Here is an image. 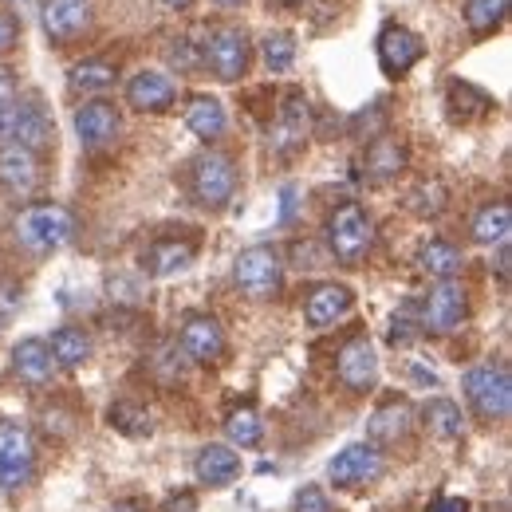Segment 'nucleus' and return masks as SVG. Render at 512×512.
Instances as JSON below:
<instances>
[{
  "mask_svg": "<svg viewBox=\"0 0 512 512\" xmlns=\"http://www.w3.org/2000/svg\"><path fill=\"white\" fill-rule=\"evenodd\" d=\"M79 225L71 217V209L64 205H32L16 217V241L28 249V253H60L64 245L75 241Z\"/></svg>",
  "mask_w": 512,
  "mask_h": 512,
  "instance_id": "nucleus-1",
  "label": "nucleus"
},
{
  "mask_svg": "<svg viewBox=\"0 0 512 512\" xmlns=\"http://www.w3.org/2000/svg\"><path fill=\"white\" fill-rule=\"evenodd\" d=\"M371 241H375V225H371V217L359 201H343L327 217V249L339 264L355 268L363 256L371 253Z\"/></svg>",
  "mask_w": 512,
  "mask_h": 512,
  "instance_id": "nucleus-2",
  "label": "nucleus"
},
{
  "mask_svg": "<svg viewBox=\"0 0 512 512\" xmlns=\"http://www.w3.org/2000/svg\"><path fill=\"white\" fill-rule=\"evenodd\" d=\"M461 390L469 398V406L477 410V418L485 422H505L512 414V375L509 367H493V363H481L473 371H465Z\"/></svg>",
  "mask_w": 512,
  "mask_h": 512,
  "instance_id": "nucleus-3",
  "label": "nucleus"
},
{
  "mask_svg": "<svg viewBox=\"0 0 512 512\" xmlns=\"http://www.w3.org/2000/svg\"><path fill=\"white\" fill-rule=\"evenodd\" d=\"M249 56H253V44H249V32L237 28V24H217L205 44H201V64L209 67L221 83H233L249 71Z\"/></svg>",
  "mask_w": 512,
  "mask_h": 512,
  "instance_id": "nucleus-4",
  "label": "nucleus"
},
{
  "mask_svg": "<svg viewBox=\"0 0 512 512\" xmlns=\"http://www.w3.org/2000/svg\"><path fill=\"white\" fill-rule=\"evenodd\" d=\"M233 280L249 300H276L284 288V260L272 245H253L233 260Z\"/></svg>",
  "mask_w": 512,
  "mask_h": 512,
  "instance_id": "nucleus-5",
  "label": "nucleus"
},
{
  "mask_svg": "<svg viewBox=\"0 0 512 512\" xmlns=\"http://www.w3.org/2000/svg\"><path fill=\"white\" fill-rule=\"evenodd\" d=\"M190 193L197 205L205 209H225L237 193V166L233 158L217 154V150H205L201 158H193L190 166Z\"/></svg>",
  "mask_w": 512,
  "mask_h": 512,
  "instance_id": "nucleus-6",
  "label": "nucleus"
},
{
  "mask_svg": "<svg viewBox=\"0 0 512 512\" xmlns=\"http://www.w3.org/2000/svg\"><path fill=\"white\" fill-rule=\"evenodd\" d=\"M36 449L20 422H0V489H24L32 481Z\"/></svg>",
  "mask_w": 512,
  "mask_h": 512,
  "instance_id": "nucleus-7",
  "label": "nucleus"
},
{
  "mask_svg": "<svg viewBox=\"0 0 512 512\" xmlns=\"http://www.w3.org/2000/svg\"><path fill=\"white\" fill-rule=\"evenodd\" d=\"M383 473V453L371 446V442H355V446L339 449L327 465V481L335 489H359V485H371L375 477Z\"/></svg>",
  "mask_w": 512,
  "mask_h": 512,
  "instance_id": "nucleus-8",
  "label": "nucleus"
},
{
  "mask_svg": "<svg viewBox=\"0 0 512 512\" xmlns=\"http://www.w3.org/2000/svg\"><path fill=\"white\" fill-rule=\"evenodd\" d=\"M465 316H469V292L457 280H438V288L426 296L422 327L434 335H449L465 323Z\"/></svg>",
  "mask_w": 512,
  "mask_h": 512,
  "instance_id": "nucleus-9",
  "label": "nucleus"
},
{
  "mask_svg": "<svg viewBox=\"0 0 512 512\" xmlns=\"http://www.w3.org/2000/svg\"><path fill=\"white\" fill-rule=\"evenodd\" d=\"M308 119H312V107H308L304 91H288V95H284V107H280V115H276L272 138H268L280 158H292L296 150H304L308 130H312Z\"/></svg>",
  "mask_w": 512,
  "mask_h": 512,
  "instance_id": "nucleus-10",
  "label": "nucleus"
},
{
  "mask_svg": "<svg viewBox=\"0 0 512 512\" xmlns=\"http://www.w3.org/2000/svg\"><path fill=\"white\" fill-rule=\"evenodd\" d=\"M422 56H426V44L406 24H386L379 32V67H383L386 79H402Z\"/></svg>",
  "mask_w": 512,
  "mask_h": 512,
  "instance_id": "nucleus-11",
  "label": "nucleus"
},
{
  "mask_svg": "<svg viewBox=\"0 0 512 512\" xmlns=\"http://www.w3.org/2000/svg\"><path fill=\"white\" fill-rule=\"evenodd\" d=\"M119 130H123V115H119V107L111 99H91V103H83L75 111V134H79V142L87 150L111 146L119 138Z\"/></svg>",
  "mask_w": 512,
  "mask_h": 512,
  "instance_id": "nucleus-12",
  "label": "nucleus"
},
{
  "mask_svg": "<svg viewBox=\"0 0 512 512\" xmlns=\"http://www.w3.org/2000/svg\"><path fill=\"white\" fill-rule=\"evenodd\" d=\"M335 371H339V383L347 386V390L367 394L371 386L379 383V355H375L371 339H367V335H355L351 343H343Z\"/></svg>",
  "mask_w": 512,
  "mask_h": 512,
  "instance_id": "nucleus-13",
  "label": "nucleus"
},
{
  "mask_svg": "<svg viewBox=\"0 0 512 512\" xmlns=\"http://www.w3.org/2000/svg\"><path fill=\"white\" fill-rule=\"evenodd\" d=\"M0 186L8 197H32L40 190V158L32 150H24L20 142H4L0 146Z\"/></svg>",
  "mask_w": 512,
  "mask_h": 512,
  "instance_id": "nucleus-14",
  "label": "nucleus"
},
{
  "mask_svg": "<svg viewBox=\"0 0 512 512\" xmlns=\"http://www.w3.org/2000/svg\"><path fill=\"white\" fill-rule=\"evenodd\" d=\"M95 20V0H44V32L56 44L79 40Z\"/></svg>",
  "mask_w": 512,
  "mask_h": 512,
  "instance_id": "nucleus-15",
  "label": "nucleus"
},
{
  "mask_svg": "<svg viewBox=\"0 0 512 512\" xmlns=\"http://www.w3.org/2000/svg\"><path fill=\"white\" fill-rule=\"evenodd\" d=\"M174 99H178V87L166 71H138L127 83V107L142 115H162L174 107Z\"/></svg>",
  "mask_w": 512,
  "mask_h": 512,
  "instance_id": "nucleus-16",
  "label": "nucleus"
},
{
  "mask_svg": "<svg viewBox=\"0 0 512 512\" xmlns=\"http://www.w3.org/2000/svg\"><path fill=\"white\" fill-rule=\"evenodd\" d=\"M182 351L193 363H217L225 355V331L205 312H193L182 320Z\"/></svg>",
  "mask_w": 512,
  "mask_h": 512,
  "instance_id": "nucleus-17",
  "label": "nucleus"
},
{
  "mask_svg": "<svg viewBox=\"0 0 512 512\" xmlns=\"http://www.w3.org/2000/svg\"><path fill=\"white\" fill-rule=\"evenodd\" d=\"M12 142H20L24 150H32L36 158L56 150V127L48 119V111L28 99V103H16V130H12Z\"/></svg>",
  "mask_w": 512,
  "mask_h": 512,
  "instance_id": "nucleus-18",
  "label": "nucleus"
},
{
  "mask_svg": "<svg viewBox=\"0 0 512 512\" xmlns=\"http://www.w3.org/2000/svg\"><path fill=\"white\" fill-rule=\"evenodd\" d=\"M351 304H355V292L347 284H320L304 300V320H308V327L323 331V327L343 320L351 312Z\"/></svg>",
  "mask_w": 512,
  "mask_h": 512,
  "instance_id": "nucleus-19",
  "label": "nucleus"
},
{
  "mask_svg": "<svg viewBox=\"0 0 512 512\" xmlns=\"http://www.w3.org/2000/svg\"><path fill=\"white\" fill-rule=\"evenodd\" d=\"M193 477L209 489H225L241 477V453H233V446H201L193 461Z\"/></svg>",
  "mask_w": 512,
  "mask_h": 512,
  "instance_id": "nucleus-20",
  "label": "nucleus"
},
{
  "mask_svg": "<svg viewBox=\"0 0 512 512\" xmlns=\"http://www.w3.org/2000/svg\"><path fill=\"white\" fill-rule=\"evenodd\" d=\"M406 166H410V150H406L398 138L379 134V138L367 146V178H371L375 186L398 182V178L406 174Z\"/></svg>",
  "mask_w": 512,
  "mask_h": 512,
  "instance_id": "nucleus-21",
  "label": "nucleus"
},
{
  "mask_svg": "<svg viewBox=\"0 0 512 512\" xmlns=\"http://www.w3.org/2000/svg\"><path fill=\"white\" fill-rule=\"evenodd\" d=\"M12 371H16L20 383L44 386L52 379V371H56V359H52V351H48L44 339H20L12 347Z\"/></svg>",
  "mask_w": 512,
  "mask_h": 512,
  "instance_id": "nucleus-22",
  "label": "nucleus"
},
{
  "mask_svg": "<svg viewBox=\"0 0 512 512\" xmlns=\"http://www.w3.org/2000/svg\"><path fill=\"white\" fill-rule=\"evenodd\" d=\"M193 253H197V249H193L190 241H174V237L154 241V245H150V253H146V272H150V276H158V280H166V276H174V272L190 268Z\"/></svg>",
  "mask_w": 512,
  "mask_h": 512,
  "instance_id": "nucleus-23",
  "label": "nucleus"
},
{
  "mask_svg": "<svg viewBox=\"0 0 512 512\" xmlns=\"http://www.w3.org/2000/svg\"><path fill=\"white\" fill-rule=\"evenodd\" d=\"M509 233H512V209L505 201H493V205H485V209L473 217V241L485 245V249L509 245Z\"/></svg>",
  "mask_w": 512,
  "mask_h": 512,
  "instance_id": "nucleus-24",
  "label": "nucleus"
},
{
  "mask_svg": "<svg viewBox=\"0 0 512 512\" xmlns=\"http://www.w3.org/2000/svg\"><path fill=\"white\" fill-rule=\"evenodd\" d=\"M186 127L197 134V138H205V142H217L225 127H229V119H225V107L217 103V99H209V95H193L190 107H186Z\"/></svg>",
  "mask_w": 512,
  "mask_h": 512,
  "instance_id": "nucleus-25",
  "label": "nucleus"
},
{
  "mask_svg": "<svg viewBox=\"0 0 512 512\" xmlns=\"http://www.w3.org/2000/svg\"><path fill=\"white\" fill-rule=\"evenodd\" d=\"M418 264L434 280H457V272L465 268V253L457 245H449V241H426L422 253H418Z\"/></svg>",
  "mask_w": 512,
  "mask_h": 512,
  "instance_id": "nucleus-26",
  "label": "nucleus"
},
{
  "mask_svg": "<svg viewBox=\"0 0 512 512\" xmlns=\"http://www.w3.org/2000/svg\"><path fill=\"white\" fill-rule=\"evenodd\" d=\"M422 418H426V430L434 438H442V442L461 438V430H465V414H461V406L453 398H430L422 406Z\"/></svg>",
  "mask_w": 512,
  "mask_h": 512,
  "instance_id": "nucleus-27",
  "label": "nucleus"
},
{
  "mask_svg": "<svg viewBox=\"0 0 512 512\" xmlns=\"http://www.w3.org/2000/svg\"><path fill=\"white\" fill-rule=\"evenodd\" d=\"M115 79H119V67L111 60H83V64H75L67 71V87L83 91V95L107 91V87H115Z\"/></svg>",
  "mask_w": 512,
  "mask_h": 512,
  "instance_id": "nucleus-28",
  "label": "nucleus"
},
{
  "mask_svg": "<svg viewBox=\"0 0 512 512\" xmlns=\"http://www.w3.org/2000/svg\"><path fill=\"white\" fill-rule=\"evenodd\" d=\"M48 351L60 367H83L91 359V339H87L83 327H60V331H52Z\"/></svg>",
  "mask_w": 512,
  "mask_h": 512,
  "instance_id": "nucleus-29",
  "label": "nucleus"
},
{
  "mask_svg": "<svg viewBox=\"0 0 512 512\" xmlns=\"http://www.w3.org/2000/svg\"><path fill=\"white\" fill-rule=\"evenodd\" d=\"M406 430H410V406L406 402H390L383 410H375L367 422L371 442H398Z\"/></svg>",
  "mask_w": 512,
  "mask_h": 512,
  "instance_id": "nucleus-30",
  "label": "nucleus"
},
{
  "mask_svg": "<svg viewBox=\"0 0 512 512\" xmlns=\"http://www.w3.org/2000/svg\"><path fill=\"white\" fill-rule=\"evenodd\" d=\"M512 0H465V28L473 36H489L505 24Z\"/></svg>",
  "mask_w": 512,
  "mask_h": 512,
  "instance_id": "nucleus-31",
  "label": "nucleus"
},
{
  "mask_svg": "<svg viewBox=\"0 0 512 512\" xmlns=\"http://www.w3.org/2000/svg\"><path fill=\"white\" fill-rule=\"evenodd\" d=\"M225 434H229L233 446L256 449L260 438H264V422H260V414H256L253 406H241V410H233V414L225 418Z\"/></svg>",
  "mask_w": 512,
  "mask_h": 512,
  "instance_id": "nucleus-32",
  "label": "nucleus"
},
{
  "mask_svg": "<svg viewBox=\"0 0 512 512\" xmlns=\"http://www.w3.org/2000/svg\"><path fill=\"white\" fill-rule=\"evenodd\" d=\"M406 205H410V213H418V217H438V213H446V205H449L446 182H438V178L418 182V186L410 190V197H406Z\"/></svg>",
  "mask_w": 512,
  "mask_h": 512,
  "instance_id": "nucleus-33",
  "label": "nucleus"
},
{
  "mask_svg": "<svg viewBox=\"0 0 512 512\" xmlns=\"http://www.w3.org/2000/svg\"><path fill=\"white\" fill-rule=\"evenodd\" d=\"M260 52H264L268 71H288V67L296 64V36L292 32H268L260 40Z\"/></svg>",
  "mask_w": 512,
  "mask_h": 512,
  "instance_id": "nucleus-34",
  "label": "nucleus"
},
{
  "mask_svg": "<svg viewBox=\"0 0 512 512\" xmlns=\"http://www.w3.org/2000/svg\"><path fill=\"white\" fill-rule=\"evenodd\" d=\"M111 426L115 430H123L130 438H138V434H150V414L146 410H138V406H127V402H119V406H111Z\"/></svg>",
  "mask_w": 512,
  "mask_h": 512,
  "instance_id": "nucleus-35",
  "label": "nucleus"
},
{
  "mask_svg": "<svg viewBox=\"0 0 512 512\" xmlns=\"http://www.w3.org/2000/svg\"><path fill=\"white\" fill-rule=\"evenodd\" d=\"M166 60L178 67V71H197L201 67V56L193 52V44L182 36V40H170V48H166Z\"/></svg>",
  "mask_w": 512,
  "mask_h": 512,
  "instance_id": "nucleus-36",
  "label": "nucleus"
},
{
  "mask_svg": "<svg viewBox=\"0 0 512 512\" xmlns=\"http://www.w3.org/2000/svg\"><path fill=\"white\" fill-rule=\"evenodd\" d=\"M296 512H335V509H331V501H327V493H323L320 485H308V489L296 493Z\"/></svg>",
  "mask_w": 512,
  "mask_h": 512,
  "instance_id": "nucleus-37",
  "label": "nucleus"
},
{
  "mask_svg": "<svg viewBox=\"0 0 512 512\" xmlns=\"http://www.w3.org/2000/svg\"><path fill=\"white\" fill-rule=\"evenodd\" d=\"M20 103V91H16V75L8 67H0V111L16 107Z\"/></svg>",
  "mask_w": 512,
  "mask_h": 512,
  "instance_id": "nucleus-38",
  "label": "nucleus"
},
{
  "mask_svg": "<svg viewBox=\"0 0 512 512\" xmlns=\"http://www.w3.org/2000/svg\"><path fill=\"white\" fill-rule=\"evenodd\" d=\"M16 40H20V24H16V16L0 12V56H4V52H12V48H16Z\"/></svg>",
  "mask_w": 512,
  "mask_h": 512,
  "instance_id": "nucleus-39",
  "label": "nucleus"
},
{
  "mask_svg": "<svg viewBox=\"0 0 512 512\" xmlns=\"http://www.w3.org/2000/svg\"><path fill=\"white\" fill-rule=\"evenodd\" d=\"M16 308H20V284L0 280V320H4L8 312H16Z\"/></svg>",
  "mask_w": 512,
  "mask_h": 512,
  "instance_id": "nucleus-40",
  "label": "nucleus"
},
{
  "mask_svg": "<svg viewBox=\"0 0 512 512\" xmlns=\"http://www.w3.org/2000/svg\"><path fill=\"white\" fill-rule=\"evenodd\" d=\"M430 512H469V501L465 497H438Z\"/></svg>",
  "mask_w": 512,
  "mask_h": 512,
  "instance_id": "nucleus-41",
  "label": "nucleus"
},
{
  "mask_svg": "<svg viewBox=\"0 0 512 512\" xmlns=\"http://www.w3.org/2000/svg\"><path fill=\"white\" fill-rule=\"evenodd\" d=\"M12 130H16V107L0 111V146H4V142H12Z\"/></svg>",
  "mask_w": 512,
  "mask_h": 512,
  "instance_id": "nucleus-42",
  "label": "nucleus"
},
{
  "mask_svg": "<svg viewBox=\"0 0 512 512\" xmlns=\"http://www.w3.org/2000/svg\"><path fill=\"white\" fill-rule=\"evenodd\" d=\"M193 509V497H182V501H170L166 512H190Z\"/></svg>",
  "mask_w": 512,
  "mask_h": 512,
  "instance_id": "nucleus-43",
  "label": "nucleus"
},
{
  "mask_svg": "<svg viewBox=\"0 0 512 512\" xmlns=\"http://www.w3.org/2000/svg\"><path fill=\"white\" fill-rule=\"evenodd\" d=\"M158 4H162V8H170V12H186L193 0H158Z\"/></svg>",
  "mask_w": 512,
  "mask_h": 512,
  "instance_id": "nucleus-44",
  "label": "nucleus"
},
{
  "mask_svg": "<svg viewBox=\"0 0 512 512\" xmlns=\"http://www.w3.org/2000/svg\"><path fill=\"white\" fill-rule=\"evenodd\" d=\"M217 4H225V8H237V4H245V0H217Z\"/></svg>",
  "mask_w": 512,
  "mask_h": 512,
  "instance_id": "nucleus-45",
  "label": "nucleus"
},
{
  "mask_svg": "<svg viewBox=\"0 0 512 512\" xmlns=\"http://www.w3.org/2000/svg\"><path fill=\"white\" fill-rule=\"evenodd\" d=\"M280 4H300V0H280Z\"/></svg>",
  "mask_w": 512,
  "mask_h": 512,
  "instance_id": "nucleus-46",
  "label": "nucleus"
}]
</instances>
